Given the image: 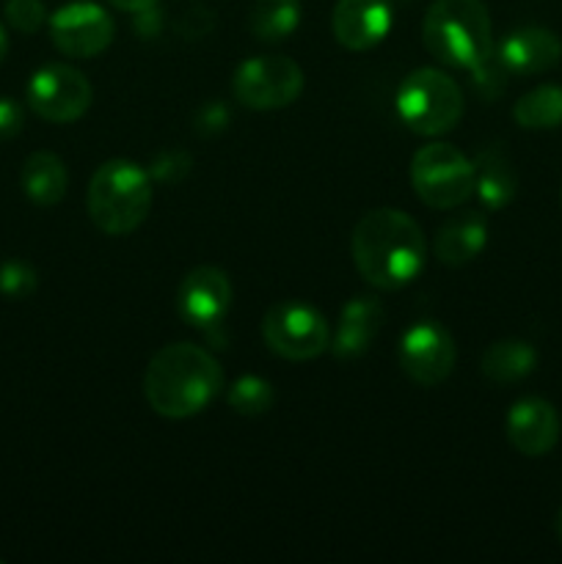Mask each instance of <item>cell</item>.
<instances>
[{"label":"cell","instance_id":"1","mask_svg":"<svg viewBox=\"0 0 562 564\" xmlns=\"http://www.w3.org/2000/svg\"><path fill=\"white\" fill-rule=\"evenodd\" d=\"M350 251L367 284L375 290H400L422 273L428 240L411 215L380 207L358 220L350 237Z\"/></svg>","mask_w":562,"mask_h":564},{"label":"cell","instance_id":"2","mask_svg":"<svg viewBox=\"0 0 562 564\" xmlns=\"http://www.w3.org/2000/svg\"><path fill=\"white\" fill-rule=\"evenodd\" d=\"M224 389L220 364L191 341L158 350L143 375V397L163 419H191L202 413Z\"/></svg>","mask_w":562,"mask_h":564},{"label":"cell","instance_id":"3","mask_svg":"<svg viewBox=\"0 0 562 564\" xmlns=\"http://www.w3.org/2000/svg\"><path fill=\"white\" fill-rule=\"evenodd\" d=\"M422 39L428 53L452 69L477 72L494 58V25L483 0H433Z\"/></svg>","mask_w":562,"mask_h":564},{"label":"cell","instance_id":"4","mask_svg":"<svg viewBox=\"0 0 562 564\" xmlns=\"http://www.w3.org/2000/svg\"><path fill=\"white\" fill-rule=\"evenodd\" d=\"M86 202L102 235H132L152 209V176L132 160H108L94 171Z\"/></svg>","mask_w":562,"mask_h":564},{"label":"cell","instance_id":"5","mask_svg":"<svg viewBox=\"0 0 562 564\" xmlns=\"http://www.w3.org/2000/svg\"><path fill=\"white\" fill-rule=\"evenodd\" d=\"M397 116L417 135H444L463 116L461 86L433 66L413 69L397 88Z\"/></svg>","mask_w":562,"mask_h":564},{"label":"cell","instance_id":"6","mask_svg":"<svg viewBox=\"0 0 562 564\" xmlns=\"http://www.w3.org/2000/svg\"><path fill=\"white\" fill-rule=\"evenodd\" d=\"M411 185L433 209H455L474 196V163L452 143H428L411 160Z\"/></svg>","mask_w":562,"mask_h":564},{"label":"cell","instance_id":"7","mask_svg":"<svg viewBox=\"0 0 562 564\" xmlns=\"http://www.w3.org/2000/svg\"><path fill=\"white\" fill-rule=\"evenodd\" d=\"M262 339L284 361H312L331 350L328 319L303 301H279L264 312Z\"/></svg>","mask_w":562,"mask_h":564},{"label":"cell","instance_id":"8","mask_svg":"<svg viewBox=\"0 0 562 564\" xmlns=\"http://www.w3.org/2000/svg\"><path fill=\"white\" fill-rule=\"evenodd\" d=\"M301 66L287 55H253L242 61L231 80V94L248 110H281L303 91Z\"/></svg>","mask_w":562,"mask_h":564},{"label":"cell","instance_id":"9","mask_svg":"<svg viewBox=\"0 0 562 564\" xmlns=\"http://www.w3.org/2000/svg\"><path fill=\"white\" fill-rule=\"evenodd\" d=\"M28 108L50 124H72L91 108V83L69 64H44L28 80Z\"/></svg>","mask_w":562,"mask_h":564},{"label":"cell","instance_id":"10","mask_svg":"<svg viewBox=\"0 0 562 564\" xmlns=\"http://www.w3.org/2000/svg\"><path fill=\"white\" fill-rule=\"evenodd\" d=\"M50 36L66 58H97L116 36L114 17L94 0H72L50 17Z\"/></svg>","mask_w":562,"mask_h":564},{"label":"cell","instance_id":"11","mask_svg":"<svg viewBox=\"0 0 562 564\" xmlns=\"http://www.w3.org/2000/svg\"><path fill=\"white\" fill-rule=\"evenodd\" d=\"M457 361V347L450 330L439 323L413 325L400 339V367L413 383L439 386L452 375Z\"/></svg>","mask_w":562,"mask_h":564},{"label":"cell","instance_id":"12","mask_svg":"<svg viewBox=\"0 0 562 564\" xmlns=\"http://www.w3.org/2000/svg\"><path fill=\"white\" fill-rule=\"evenodd\" d=\"M231 295L235 292H231L229 275L213 264H202L182 279L176 290V312L193 328L213 330L229 314Z\"/></svg>","mask_w":562,"mask_h":564},{"label":"cell","instance_id":"13","mask_svg":"<svg viewBox=\"0 0 562 564\" xmlns=\"http://www.w3.org/2000/svg\"><path fill=\"white\" fill-rule=\"evenodd\" d=\"M395 11L389 0H339L331 14L336 42L350 53L372 50L389 36Z\"/></svg>","mask_w":562,"mask_h":564},{"label":"cell","instance_id":"14","mask_svg":"<svg viewBox=\"0 0 562 564\" xmlns=\"http://www.w3.org/2000/svg\"><path fill=\"white\" fill-rule=\"evenodd\" d=\"M507 441L523 457H543L560 441V413L543 397H523L507 413Z\"/></svg>","mask_w":562,"mask_h":564},{"label":"cell","instance_id":"15","mask_svg":"<svg viewBox=\"0 0 562 564\" xmlns=\"http://www.w3.org/2000/svg\"><path fill=\"white\" fill-rule=\"evenodd\" d=\"M494 55L507 75H540L560 64L562 42L549 28L527 25L507 33Z\"/></svg>","mask_w":562,"mask_h":564},{"label":"cell","instance_id":"16","mask_svg":"<svg viewBox=\"0 0 562 564\" xmlns=\"http://www.w3.org/2000/svg\"><path fill=\"white\" fill-rule=\"evenodd\" d=\"M386 308L378 297L358 295L347 301L339 312V323H336V334L331 339V352L339 361H350V358L364 356L378 339L380 328H383Z\"/></svg>","mask_w":562,"mask_h":564},{"label":"cell","instance_id":"17","mask_svg":"<svg viewBox=\"0 0 562 564\" xmlns=\"http://www.w3.org/2000/svg\"><path fill=\"white\" fill-rule=\"evenodd\" d=\"M518 176L501 147H488L474 160V196L485 213H499L516 198Z\"/></svg>","mask_w":562,"mask_h":564},{"label":"cell","instance_id":"18","mask_svg":"<svg viewBox=\"0 0 562 564\" xmlns=\"http://www.w3.org/2000/svg\"><path fill=\"white\" fill-rule=\"evenodd\" d=\"M488 242V220L483 213H461L446 220L435 235V259L441 264H468L485 251Z\"/></svg>","mask_w":562,"mask_h":564},{"label":"cell","instance_id":"19","mask_svg":"<svg viewBox=\"0 0 562 564\" xmlns=\"http://www.w3.org/2000/svg\"><path fill=\"white\" fill-rule=\"evenodd\" d=\"M20 185L25 196L39 207H53L66 196V185H69V174L58 154L53 152H33L22 163Z\"/></svg>","mask_w":562,"mask_h":564},{"label":"cell","instance_id":"20","mask_svg":"<svg viewBox=\"0 0 562 564\" xmlns=\"http://www.w3.org/2000/svg\"><path fill=\"white\" fill-rule=\"evenodd\" d=\"M538 367V350L523 339H499L485 347L479 372L496 386H510L529 378Z\"/></svg>","mask_w":562,"mask_h":564},{"label":"cell","instance_id":"21","mask_svg":"<svg viewBox=\"0 0 562 564\" xmlns=\"http://www.w3.org/2000/svg\"><path fill=\"white\" fill-rule=\"evenodd\" d=\"M303 17L301 0H257L248 17V28L259 42H284L298 31Z\"/></svg>","mask_w":562,"mask_h":564},{"label":"cell","instance_id":"22","mask_svg":"<svg viewBox=\"0 0 562 564\" xmlns=\"http://www.w3.org/2000/svg\"><path fill=\"white\" fill-rule=\"evenodd\" d=\"M512 119L523 130H556L562 127V86L545 83L532 88L512 105Z\"/></svg>","mask_w":562,"mask_h":564},{"label":"cell","instance_id":"23","mask_svg":"<svg viewBox=\"0 0 562 564\" xmlns=\"http://www.w3.org/2000/svg\"><path fill=\"white\" fill-rule=\"evenodd\" d=\"M226 402H229L231 411L240 413V416L257 419L264 416V413L273 408L275 394L273 386L264 378H259V375H242V378H237L235 383H231Z\"/></svg>","mask_w":562,"mask_h":564},{"label":"cell","instance_id":"24","mask_svg":"<svg viewBox=\"0 0 562 564\" xmlns=\"http://www.w3.org/2000/svg\"><path fill=\"white\" fill-rule=\"evenodd\" d=\"M39 286L36 270L22 259H6L0 262V295L11 297V301H22V297L33 295Z\"/></svg>","mask_w":562,"mask_h":564},{"label":"cell","instance_id":"25","mask_svg":"<svg viewBox=\"0 0 562 564\" xmlns=\"http://www.w3.org/2000/svg\"><path fill=\"white\" fill-rule=\"evenodd\" d=\"M6 22L20 33H36L47 22V9L42 0H6Z\"/></svg>","mask_w":562,"mask_h":564},{"label":"cell","instance_id":"26","mask_svg":"<svg viewBox=\"0 0 562 564\" xmlns=\"http://www.w3.org/2000/svg\"><path fill=\"white\" fill-rule=\"evenodd\" d=\"M193 169V158L187 152H182V149H165V152H160L158 158L152 160V165H149V176L158 182H163V185H174V182H182L187 174H191Z\"/></svg>","mask_w":562,"mask_h":564},{"label":"cell","instance_id":"27","mask_svg":"<svg viewBox=\"0 0 562 564\" xmlns=\"http://www.w3.org/2000/svg\"><path fill=\"white\" fill-rule=\"evenodd\" d=\"M229 108H226V102H220V99H207V102H202L196 108V113H193V130L198 132L202 138H213V135H220V132L229 127Z\"/></svg>","mask_w":562,"mask_h":564},{"label":"cell","instance_id":"28","mask_svg":"<svg viewBox=\"0 0 562 564\" xmlns=\"http://www.w3.org/2000/svg\"><path fill=\"white\" fill-rule=\"evenodd\" d=\"M22 124H25V108L17 99L0 97V141L20 135Z\"/></svg>","mask_w":562,"mask_h":564},{"label":"cell","instance_id":"29","mask_svg":"<svg viewBox=\"0 0 562 564\" xmlns=\"http://www.w3.org/2000/svg\"><path fill=\"white\" fill-rule=\"evenodd\" d=\"M132 22H136V33L141 39H154L160 31H163V17H160L158 6L136 11V14H132Z\"/></svg>","mask_w":562,"mask_h":564},{"label":"cell","instance_id":"30","mask_svg":"<svg viewBox=\"0 0 562 564\" xmlns=\"http://www.w3.org/2000/svg\"><path fill=\"white\" fill-rule=\"evenodd\" d=\"M204 17H213L209 14L207 9H191V11H185V14H182V20L176 22V31L182 33V36H187V39H198V36H204V33L209 31V25H198V20H204Z\"/></svg>","mask_w":562,"mask_h":564},{"label":"cell","instance_id":"31","mask_svg":"<svg viewBox=\"0 0 562 564\" xmlns=\"http://www.w3.org/2000/svg\"><path fill=\"white\" fill-rule=\"evenodd\" d=\"M114 9L119 11H127V14H136V11H143V9H152V6H158L160 0H108Z\"/></svg>","mask_w":562,"mask_h":564},{"label":"cell","instance_id":"32","mask_svg":"<svg viewBox=\"0 0 562 564\" xmlns=\"http://www.w3.org/2000/svg\"><path fill=\"white\" fill-rule=\"evenodd\" d=\"M6 55H9V36H6V28L0 22V64L6 61Z\"/></svg>","mask_w":562,"mask_h":564},{"label":"cell","instance_id":"33","mask_svg":"<svg viewBox=\"0 0 562 564\" xmlns=\"http://www.w3.org/2000/svg\"><path fill=\"white\" fill-rule=\"evenodd\" d=\"M554 529H556V538H560V543H562V507H560V512H556Z\"/></svg>","mask_w":562,"mask_h":564},{"label":"cell","instance_id":"34","mask_svg":"<svg viewBox=\"0 0 562 564\" xmlns=\"http://www.w3.org/2000/svg\"><path fill=\"white\" fill-rule=\"evenodd\" d=\"M560 204H562V187H560Z\"/></svg>","mask_w":562,"mask_h":564}]
</instances>
